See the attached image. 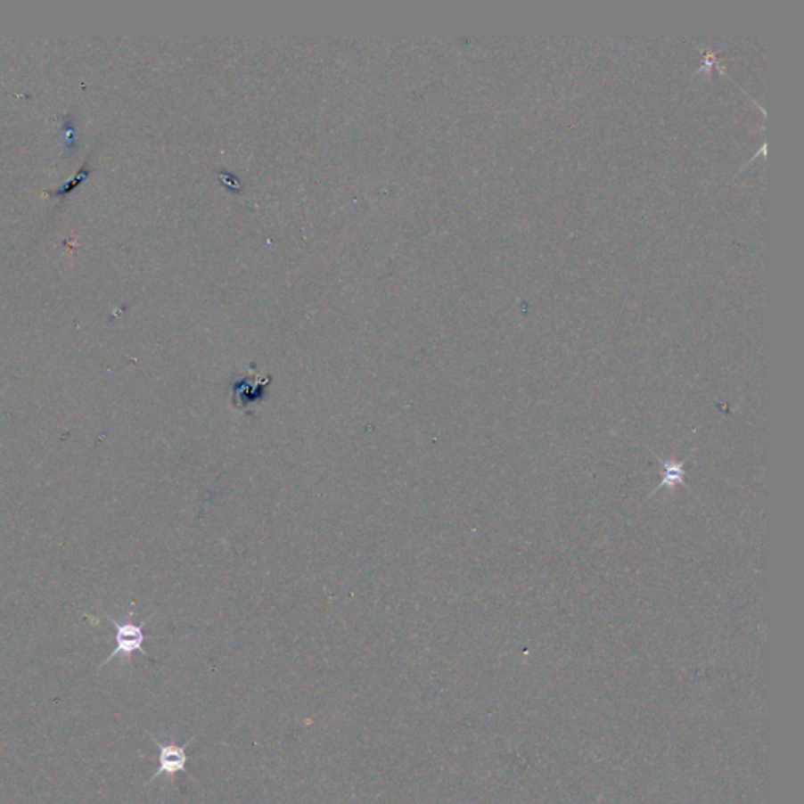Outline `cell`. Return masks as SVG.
<instances>
[{
  "label": "cell",
  "instance_id": "1",
  "mask_svg": "<svg viewBox=\"0 0 804 804\" xmlns=\"http://www.w3.org/2000/svg\"><path fill=\"white\" fill-rule=\"evenodd\" d=\"M109 619L112 622L113 627L117 628V635H115L117 647H115L112 653L107 657L106 661L101 663L99 669H101L103 666H106L109 661H112L115 657H119V655H123V657H126L127 660L131 659V655L134 652H140L142 655H145V657L148 655L145 649H144V643H145L146 640L145 633H144V627L146 626V622L134 624L131 620H126L123 624H119V622L112 619V618H109Z\"/></svg>",
  "mask_w": 804,
  "mask_h": 804
},
{
  "label": "cell",
  "instance_id": "2",
  "mask_svg": "<svg viewBox=\"0 0 804 804\" xmlns=\"http://www.w3.org/2000/svg\"><path fill=\"white\" fill-rule=\"evenodd\" d=\"M150 737H152V742L156 743V746L159 748V768L158 772L152 775V779L148 781V784H152L154 779L160 776V775H168L170 778H175V775L179 772L185 773V764H187V754H185V750H187V746L191 745L192 737L185 745H176V743H162V742H159V740L154 739L152 734H150Z\"/></svg>",
  "mask_w": 804,
  "mask_h": 804
},
{
  "label": "cell",
  "instance_id": "3",
  "mask_svg": "<svg viewBox=\"0 0 804 804\" xmlns=\"http://www.w3.org/2000/svg\"><path fill=\"white\" fill-rule=\"evenodd\" d=\"M269 379H261V377H244L241 382L234 383V387L231 390L233 393V406L238 410H244L261 401L269 387Z\"/></svg>",
  "mask_w": 804,
  "mask_h": 804
},
{
  "label": "cell",
  "instance_id": "4",
  "mask_svg": "<svg viewBox=\"0 0 804 804\" xmlns=\"http://www.w3.org/2000/svg\"><path fill=\"white\" fill-rule=\"evenodd\" d=\"M685 462L686 461L680 462V464H677V462H676V464H666V462H663V464H665V468H663V481L660 484V488H661V486L673 488L677 482L682 484V482H684L682 481V478L685 475V472H684V464H685Z\"/></svg>",
  "mask_w": 804,
  "mask_h": 804
}]
</instances>
